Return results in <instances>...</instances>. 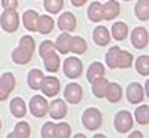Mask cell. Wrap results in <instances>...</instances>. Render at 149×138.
Masks as SVG:
<instances>
[{
  "instance_id": "4",
  "label": "cell",
  "mask_w": 149,
  "mask_h": 138,
  "mask_svg": "<svg viewBox=\"0 0 149 138\" xmlns=\"http://www.w3.org/2000/svg\"><path fill=\"white\" fill-rule=\"evenodd\" d=\"M133 116H131V113L127 111V110H121L116 113V116H115V120H113V125H115V129L116 132L119 134H127L131 131L133 128Z\"/></svg>"
},
{
  "instance_id": "35",
  "label": "cell",
  "mask_w": 149,
  "mask_h": 138,
  "mask_svg": "<svg viewBox=\"0 0 149 138\" xmlns=\"http://www.w3.org/2000/svg\"><path fill=\"white\" fill-rule=\"evenodd\" d=\"M119 51L121 49L118 46H112L106 52V64H107L109 68H116V59H118Z\"/></svg>"
},
{
  "instance_id": "25",
  "label": "cell",
  "mask_w": 149,
  "mask_h": 138,
  "mask_svg": "<svg viewBox=\"0 0 149 138\" xmlns=\"http://www.w3.org/2000/svg\"><path fill=\"white\" fill-rule=\"evenodd\" d=\"M42 79H43V73L40 70H37V68H33V70H30L29 76H27V85L30 86V89L39 91Z\"/></svg>"
},
{
  "instance_id": "6",
  "label": "cell",
  "mask_w": 149,
  "mask_h": 138,
  "mask_svg": "<svg viewBox=\"0 0 149 138\" xmlns=\"http://www.w3.org/2000/svg\"><path fill=\"white\" fill-rule=\"evenodd\" d=\"M29 108H30V113L34 116V117H43L48 115V101L46 98L42 97V95H34L31 97L30 103H29Z\"/></svg>"
},
{
  "instance_id": "14",
  "label": "cell",
  "mask_w": 149,
  "mask_h": 138,
  "mask_svg": "<svg viewBox=\"0 0 149 138\" xmlns=\"http://www.w3.org/2000/svg\"><path fill=\"white\" fill-rule=\"evenodd\" d=\"M57 24H58V28L61 31L70 33V31H73L74 28H76V17H74L72 12H64V14L58 18Z\"/></svg>"
},
{
  "instance_id": "7",
  "label": "cell",
  "mask_w": 149,
  "mask_h": 138,
  "mask_svg": "<svg viewBox=\"0 0 149 138\" xmlns=\"http://www.w3.org/2000/svg\"><path fill=\"white\" fill-rule=\"evenodd\" d=\"M60 80L54 76H48L42 79V83H40V91L45 97L48 98H52V97H57L58 92H60Z\"/></svg>"
},
{
  "instance_id": "39",
  "label": "cell",
  "mask_w": 149,
  "mask_h": 138,
  "mask_svg": "<svg viewBox=\"0 0 149 138\" xmlns=\"http://www.w3.org/2000/svg\"><path fill=\"white\" fill-rule=\"evenodd\" d=\"M70 2H72V5L74 8H81V6H84L86 3V0H70Z\"/></svg>"
},
{
  "instance_id": "16",
  "label": "cell",
  "mask_w": 149,
  "mask_h": 138,
  "mask_svg": "<svg viewBox=\"0 0 149 138\" xmlns=\"http://www.w3.org/2000/svg\"><path fill=\"white\" fill-rule=\"evenodd\" d=\"M93 37H94L95 45H98V46H107L110 43V33H109L107 27H104V26L95 27L94 33H93Z\"/></svg>"
},
{
  "instance_id": "3",
  "label": "cell",
  "mask_w": 149,
  "mask_h": 138,
  "mask_svg": "<svg viewBox=\"0 0 149 138\" xmlns=\"http://www.w3.org/2000/svg\"><path fill=\"white\" fill-rule=\"evenodd\" d=\"M0 24L6 33H15L19 27V15L14 9H5V12L0 15Z\"/></svg>"
},
{
  "instance_id": "26",
  "label": "cell",
  "mask_w": 149,
  "mask_h": 138,
  "mask_svg": "<svg viewBox=\"0 0 149 138\" xmlns=\"http://www.w3.org/2000/svg\"><path fill=\"white\" fill-rule=\"evenodd\" d=\"M86 17L91 22H100L103 19V12H102V3L100 2H93L88 6L86 10Z\"/></svg>"
},
{
  "instance_id": "24",
  "label": "cell",
  "mask_w": 149,
  "mask_h": 138,
  "mask_svg": "<svg viewBox=\"0 0 149 138\" xmlns=\"http://www.w3.org/2000/svg\"><path fill=\"white\" fill-rule=\"evenodd\" d=\"M10 113H12L15 117H18V119H21V117L26 116L27 106H26V103H24L22 98L17 97V98H14V99L10 101Z\"/></svg>"
},
{
  "instance_id": "36",
  "label": "cell",
  "mask_w": 149,
  "mask_h": 138,
  "mask_svg": "<svg viewBox=\"0 0 149 138\" xmlns=\"http://www.w3.org/2000/svg\"><path fill=\"white\" fill-rule=\"evenodd\" d=\"M54 43L51 42V40H43L42 43H40V46H39V55H40V58H43L46 54H49L51 51H54Z\"/></svg>"
},
{
  "instance_id": "33",
  "label": "cell",
  "mask_w": 149,
  "mask_h": 138,
  "mask_svg": "<svg viewBox=\"0 0 149 138\" xmlns=\"http://www.w3.org/2000/svg\"><path fill=\"white\" fill-rule=\"evenodd\" d=\"M72 129L69 123H54V138H69Z\"/></svg>"
},
{
  "instance_id": "12",
  "label": "cell",
  "mask_w": 149,
  "mask_h": 138,
  "mask_svg": "<svg viewBox=\"0 0 149 138\" xmlns=\"http://www.w3.org/2000/svg\"><path fill=\"white\" fill-rule=\"evenodd\" d=\"M145 98V89L143 86L137 82H133L128 85L127 88V99L130 101V104H139L143 101Z\"/></svg>"
},
{
  "instance_id": "20",
  "label": "cell",
  "mask_w": 149,
  "mask_h": 138,
  "mask_svg": "<svg viewBox=\"0 0 149 138\" xmlns=\"http://www.w3.org/2000/svg\"><path fill=\"white\" fill-rule=\"evenodd\" d=\"M110 34H112V37H113L116 42L125 40V37L128 36V26L125 22H122V21H118V22H115L113 26H112Z\"/></svg>"
},
{
  "instance_id": "27",
  "label": "cell",
  "mask_w": 149,
  "mask_h": 138,
  "mask_svg": "<svg viewBox=\"0 0 149 138\" xmlns=\"http://www.w3.org/2000/svg\"><path fill=\"white\" fill-rule=\"evenodd\" d=\"M30 134H31L30 125H29L27 122H19V123H17L14 132L9 134L8 137H9V138H29Z\"/></svg>"
},
{
  "instance_id": "11",
  "label": "cell",
  "mask_w": 149,
  "mask_h": 138,
  "mask_svg": "<svg viewBox=\"0 0 149 138\" xmlns=\"http://www.w3.org/2000/svg\"><path fill=\"white\" fill-rule=\"evenodd\" d=\"M82 88L78 83H69L64 88V99L70 104H79L82 99Z\"/></svg>"
},
{
  "instance_id": "29",
  "label": "cell",
  "mask_w": 149,
  "mask_h": 138,
  "mask_svg": "<svg viewBox=\"0 0 149 138\" xmlns=\"http://www.w3.org/2000/svg\"><path fill=\"white\" fill-rule=\"evenodd\" d=\"M134 14L140 21L149 19V0H139L134 8Z\"/></svg>"
},
{
  "instance_id": "38",
  "label": "cell",
  "mask_w": 149,
  "mask_h": 138,
  "mask_svg": "<svg viewBox=\"0 0 149 138\" xmlns=\"http://www.w3.org/2000/svg\"><path fill=\"white\" fill-rule=\"evenodd\" d=\"M2 6L5 9H14V10H17L18 0H2Z\"/></svg>"
},
{
  "instance_id": "17",
  "label": "cell",
  "mask_w": 149,
  "mask_h": 138,
  "mask_svg": "<svg viewBox=\"0 0 149 138\" xmlns=\"http://www.w3.org/2000/svg\"><path fill=\"white\" fill-rule=\"evenodd\" d=\"M43 66H45V68L49 71V73H57L58 70H60V57L55 54V49L54 51H51L49 54H46L43 58Z\"/></svg>"
},
{
  "instance_id": "5",
  "label": "cell",
  "mask_w": 149,
  "mask_h": 138,
  "mask_svg": "<svg viewBox=\"0 0 149 138\" xmlns=\"http://www.w3.org/2000/svg\"><path fill=\"white\" fill-rule=\"evenodd\" d=\"M82 70H84L82 61L76 57H70L63 62V71L69 79H78L82 74Z\"/></svg>"
},
{
  "instance_id": "42",
  "label": "cell",
  "mask_w": 149,
  "mask_h": 138,
  "mask_svg": "<svg viewBox=\"0 0 149 138\" xmlns=\"http://www.w3.org/2000/svg\"><path fill=\"white\" fill-rule=\"evenodd\" d=\"M122 2H131V0H122Z\"/></svg>"
},
{
  "instance_id": "31",
  "label": "cell",
  "mask_w": 149,
  "mask_h": 138,
  "mask_svg": "<svg viewBox=\"0 0 149 138\" xmlns=\"http://www.w3.org/2000/svg\"><path fill=\"white\" fill-rule=\"evenodd\" d=\"M134 119L139 125H146L148 126V123H149V107H148V104H143V106L136 108Z\"/></svg>"
},
{
  "instance_id": "37",
  "label": "cell",
  "mask_w": 149,
  "mask_h": 138,
  "mask_svg": "<svg viewBox=\"0 0 149 138\" xmlns=\"http://www.w3.org/2000/svg\"><path fill=\"white\" fill-rule=\"evenodd\" d=\"M40 137H42V138H54V123L46 122L43 126H42Z\"/></svg>"
},
{
  "instance_id": "8",
  "label": "cell",
  "mask_w": 149,
  "mask_h": 138,
  "mask_svg": "<svg viewBox=\"0 0 149 138\" xmlns=\"http://www.w3.org/2000/svg\"><path fill=\"white\" fill-rule=\"evenodd\" d=\"M15 76L12 73H3L0 77V101L8 99V97L10 95V92L15 88Z\"/></svg>"
},
{
  "instance_id": "32",
  "label": "cell",
  "mask_w": 149,
  "mask_h": 138,
  "mask_svg": "<svg viewBox=\"0 0 149 138\" xmlns=\"http://www.w3.org/2000/svg\"><path fill=\"white\" fill-rule=\"evenodd\" d=\"M136 70L145 77L149 76V57L148 55H142L136 59Z\"/></svg>"
},
{
  "instance_id": "19",
  "label": "cell",
  "mask_w": 149,
  "mask_h": 138,
  "mask_svg": "<svg viewBox=\"0 0 149 138\" xmlns=\"http://www.w3.org/2000/svg\"><path fill=\"white\" fill-rule=\"evenodd\" d=\"M93 85V94L95 98H104L106 97V91H107V86H109V80L102 76V77H97L95 80L91 82Z\"/></svg>"
},
{
  "instance_id": "40",
  "label": "cell",
  "mask_w": 149,
  "mask_h": 138,
  "mask_svg": "<svg viewBox=\"0 0 149 138\" xmlns=\"http://www.w3.org/2000/svg\"><path fill=\"white\" fill-rule=\"evenodd\" d=\"M142 137H143V134L140 131H133L130 135V138H142Z\"/></svg>"
},
{
  "instance_id": "18",
  "label": "cell",
  "mask_w": 149,
  "mask_h": 138,
  "mask_svg": "<svg viewBox=\"0 0 149 138\" xmlns=\"http://www.w3.org/2000/svg\"><path fill=\"white\" fill-rule=\"evenodd\" d=\"M37 19H39V14L33 9L22 14V24L29 31H37Z\"/></svg>"
},
{
  "instance_id": "22",
  "label": "cell",
  "mask_w": 149,
  "mask_h": 138,
  "mask_svg": "<svg viewBox=\"0 0 149 138\" xmlns=\"http://www.w3.org/2000/svg\"><path fill=\"white\" fill-rule=\"evenodd\" d=\"M104 98H107L109 103H113V104L118 103L119 99L122 98V88H121V85L116 83V82L109 83L107 91H106V97H104Z\"/></svg>"
},
{
  "instance_id": "30",
  "label": "cell",
  "mask_w": 149,
  "mask_h": 138,
  "mask_svg": "<svg viewBox=\"0 0 149 138\" xmlns=\"http://www.w3.org/2000/svg\"><path fill=\"white\" fill-rule=\"evenodd\" d=\"M133 54L128 51H119L116 59V68H130L133 66Z\"/></svg>"
},
{
  "instance_id": "21",
  "label": "cell",
  "mask_w": 149,
  "mask_h": 138,
  "mask_svg": "<svg viewBox=\"0 0 149 138\" xmlns=\"http://www.w3.org/2000/svg\"><path fill=\"white\" fill-rule=\"evenodd\" d=\"M54 19L49 15H39V19H37V31L40 34H49L54 30Z\"/></svg>"
},
{
  "instance_id": "41",
  "label": "cell",
  "mask_w": 149,
  "mask_h": 138,
  "mask_svg": "<svg viewBox=\"0 0 149 138\" xmlns=\"http://www.w3.org/2000/svg\"><path fill=\"white\" fill-rule=\"evenodd\" d=\"M0 129H2V120H0Z\"/></svg>"
},
{
  "instance_id": "9",
  "label": "cell",
  "mask_w": 149,
  "mask_h": 138,
  "mask_svg": "<svg viewBox=\"0 0 149 138\" xmlns=\"http://www.w3.org/2000/svg\"><path fill=\"white\" fill-rule=\"evenodd\" d=\"M48 115L54 120H61L67 115V106L64 99H54L51 104H48Z\"/></svg>"
},
{
  "instance_id": "13",
  "label": "cell",
  "mask_w": 149,
  "mask_h": 138,
  "mask_svg": "<svg viewBox=\"0 0 149 138\" xmlns=\"http://www.w3.org/2000/svg\"><path fill=\"white\" fill-rule=\"evenodd\" d=\"M102 12H103V19L104 21H112L119 15L121 6L116 0H109L104 5H102Z\"/></svg>"
},
{
  "instance_id": "1",
  "label": "cell",
  "mask_w": 149,
  "mask_h": 138,
  "mask_svg": "<svg viewBox=\"0 0 149 138\" xmlns=\"http://www.w3.org/2000/svg\"><path fill=\"white\" fill-rule=\"evenodd\" d=\"M34 48H36V43H34L33 37L31 36H22L18 48L14 49V52H12V61L15 64H19V66L29 64L31 57H33Z\"/></svg>"
},
{
  "instance_id": "2",
  "label": "cell",
  "mask_w": 149,
  "mask_h": 138,
  "mask_svg": "<svg viewBox=\"0 0 149 138\" xmlns=\"http://www.w3.org/2000/svg\"><path fill=\"white\" fill-rule=\"evenodd\" d=\"M103 122V116L102 111L95 108V107H90L84 111L82 115V125L88 129V131H97L98 128L102 126Z\"/></svg>"
},
{
  "instance_id": "34",
  "label": "cell",
  "mask_w": 149,
  "mask_h": 138,
  "mask_svg": "<svg viewBox=\"0 0 149 138\" xmlns=\"http://www.w3.org/2000/svg\"><path fill=\"white\" fill-rule=\"evenodd\" d=\"M63 6H64V0H45L43 3L45 10L49 12L51 15H57L63 9Z\"/></svg>"
},
{
  "instance_id": "15",
  "label": "cell",
  "mask_w": 149,
  "mask_h": 138,
  "mask_svg": "<svg viewBox=\"0 0 149 138\" xmlns=\"http://www.w3.org/2000/svg\"><path fill=\"white\" fill-rule=\"evenodd\" d=\"M70 45H72V36L67 31H61V34L57 37V40L54 43V48L60 54L66 55L70 52Z\"/></svg>"
},
{
  "instance_id": "23",
  "label": "cell",
  "mask_w": 149,
  "mask_h": 138,
  "mask_svg": "<svg viewBox=\"0 0 149 138\" xmlns=\"http://www.w3.org/2000/svg\"><path fill=\"white\" fill-rule=\"evenodd\" d=\"M102 76H104V66L100 61H94L88 67V70H86V80L91 83L93 80H95L97 77H102Z\"/></svg>"
},
{
  "instance_id": "10",
  "label": "cell",
  "mask_w": 149,
  "mask_h": 138,
  "mask_svg": "<svg viewBox=\"0 0 149 138\" xmlns=\"http://www.w3.org/2000/svg\"><path fill=\"white\" fill-rule=\"evenodd\" d=\"M149 43V34L148 30L143 27H136L131 31V45L136 49H145Z\"/></svg>"
},
{
  "instance_id": "28",
  "label": "cell",
  "mask_w": 149,
  "mask_h": 138,
  "mask_svg": "<svg viewBox=\"0 0 149 138\" xmlns=\"http://www.w3.org/2000/svg\"><path fill=\"white\" fill-rule=\"evenodd\" d=\"M86 48H88V46H86V42H85L84 37H81V36H74V37H72L70 52L76 54V55H82V54L86 52Z\"/></svg>"
}]
</instances>
